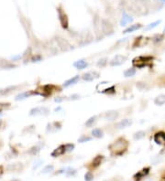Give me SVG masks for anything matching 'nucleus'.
Listing matches in <instances>:
<instances>
[{
  "mask_svg": "<svg viewBox=\"0 0 165 181\" xmlns=\"http://www.w3.org/2000/svg\"><path fill=\"white\" fill-rule=\"evenodd\" d=\"M31 94H33V93H31V92H25V93H22V94H18V95L16 96V100H17V101L23 100V99H25V98H28V97L30 96Z\"/></svg>",
  "mask_w": 165,
  "mask_h": 181,
  "instance_id": "nucleus-26",
  "label": "nucleus"
},
{
  "mask_svg": "<svg viewBox=\"0 0 165 181\" xmlns=\"http://www.w3.org/2000/svg\"><path fill=\"white\" fill-rule=\"evenodd\" d=\"M160 181H165V176H163L162 177H161V179H160Z\"/></svg>",
  "mask_w": 165,
  "mask_h": 181,
  "instance_id": "nucleus-46",
  "label": "nucleus"
},
{
  "mask_svg": "<svg viewBox=\"0 0 165 181\" xmlns=\"http://www.w3.org/2000/svg\"><path fill=\"white\" fill-rule=\"evenodd\" d=\"M56 42H57V45L59 46V48L62 50V51H69L71 49H73V46L70 44V42L65 40V39H62L61 37H57L56 39Z\"/></svg>",
  "mask_w": 165,
  "mask_h": 181,
  "instance_id": "nucleus-3",
  "label": "nucleus"
},
{
  "mask_svg": "<svg viewBox=\"0 0 165 181\" xmlns=\"http://www.w3.org/2000/svg\"><path fill=\"white\" fill-rule=\"evenodd\" d=\"M103 160H104V156H102V155H97V156L94 157V159L92 160V163H91L90 167H91L92 168H94H94H97L99 166H100V165L102 164Z\"/></svg>",
  "mask_w": 165,
  "mask_h": 181,
  "instance_id": "nucleus-13",
  "label": "nucleus"
},
{
  "mask_svg": "<svg viewBox=\"0 0 165 181\" xmlns=\"http://www.w3.org/2000/svg\"><path fill=\"white\" fill-rule=\"evenodd\" d=\"M92 140V137L91 136H88V135H82L79 138H78V142L79 143H86V142H89Z\"/></svg>",
  "mask_w": 165,
  "mask_h": 181,
  "instance_id": "nucleus-30",
  "label": "nucleus"
},
{
  "mask_svg": "<svg viewBox=\"0 0 165 181\" xmlns=\"http://www.w3.org/2000/svg\"><path fill=\"white\" fill-rule=\"evenodd\" d=\"M52 126L54 127L55 131L60 130V129L61 128V122H55V123L52 124Z\"/></svg>",
  "mask_w": 165,
  "mask_h": 181,
  "instance_id": "nucleus-37",
  "label": "nucleus"
},
{
  "mask_svg": "<svg viewBox=\"0 0 165 181\" xmlns=\"http://www.w3.org/2000/svg\"><path fill=\"white\" fill-rule=\"evenodd\" d=\"M65 152H66V151H65L64 144H61V145H59L56 149H54V150L52 151L51 154V156L52 157H58L62 156Z\"/></svg>",
  "mask_w": 165,
  "mask_h": 181,
  "instance_id": "nucleus-16",
  "label": "nucleus"
},
{
  "mask_svg": "<svg viewBox=\"0 0 165 181\" xmlns=\"http://www.w3.org/2000/svg\"><path fill=\"white\" fill-rule=\"evenodd\" d=\"M137 1H139L140 3L141 4H146V3H149V0H137Z\"/></svg>",
  "mask_w": 165,
  "mask_h": 181,
  "instance_id": "nucleus-42",
  "label": "nucleus"
},
{
  "mask_svg": "<svg viewBox=\"0 0 165 181\" xmlns=\"http://www.w3.org/2000/svg\"><path fill=\"white\" fill-rule=\"evenodd\" d=\"M145 135H146V133L144 131H138L133 135V137L135 140H140L143 137H145Z\"/></svg>",
  "mask_w": 165,
  "mask_h": 181,
  "instance_id": "nucleus-28",
  "label": "nucleus"
},
{
  "mask_svg": "<svg viewBox=\"0 0 165 181\" xmlns=\"http://www.w3.org/2000/svg\"><path fill=\"white\" fill-rule=\"evenodd\" d=\"M158 2L160 4H165V0H158Z\"/></svg>",
  "mask_w": 165,
  "mask_h": 181,
  "instance_id": "nucleus-45",
  "label": "nucleus"
},
{
  "mask_svg": "<svg viewBox=\"0 0 165 181\" xmlns=\"http://www.w3.org/2000/svg\"><path fill=\"white\" fill-rule=\"evenodd\" d=\"M40 147L39 146H33L30 148V150L28 151V153L31 154V155H37L39 152H40Z\"/></svg>",
  "mask_w": 165,
  "mask_h": 181,
  "instance_id": "nucleus-34",
  "label": "nucleus"
},
{
  "mask_svg": "<svg viewBox=\"0 0 165 181\" xmlns=\"http://www.w3.org/2000/svg\"><path fill=\"white\" fill-rule=\"evenodd\" d=\"M8 105H9V103H0V113H1L2 110H3L6 106H8Z\"/></svg>",
  "mask_w": 165,
  "mask_h": 181,
  "instance_id": "nucleus-40",
  "label": "nucleus"
},
{
  "mask_svg": "<svg viewBox=\"0 0 165 181\" xmlns=\"http://www.w3.org/2000/svg\"><path fill=\"white\" fill-rule=\"evenodd\" d=\"M132 124H133V121L131 119H128V118H126V119H123L121 121H119L118 123L116 124V127L117 129H124V128H127L128 126H130Z\"/></svg>",
  "mask_w": 165,
  "mask_h": 181,
  "instance_id": "nucleus-11",
  "label": "nucleus"
},
{
  "mask_svg": "<svg viewBox=\"0 0 165 181\" xmlns=\"http://www.w3.org/2000/svg\"><path fill=\"white\" fill-rule=\"evenodd\" d=\"M57 11H58V17H59V20H60L61 27L64 29H67L69 27V21H68L67 15L64 13V11L61 8H59L57 9Z\"/></svg>",
  "mask_w": 165,
  "mask_h": 181,
  "instance_id": "nucleus-4",
  "label": "nucleus"
},
{
  "mask_svg": "<svg viewBox=\"0 0 165 181\" xmlns=\"http://www.w3.org/2000/svg\"><path fill=\"white\" fill-rule=\"evenodd\" d=\"M41 59V57L40 55H38V56H36V57H34V58L32 59V60H33L34 62H40Z\"/></svg>",
  "mask_w": 165,
  "mask_h": 181,
  "instance_id": "nucleus-38",
  "label": "nucleus"
},
{
  "mask_svg": "<svg viewBox=\"0 0 165 181\" xmlns=\"http://www.w3.org/2000/svg\"><path fill=\"white\" fill-rule=\"evenodd\" d=\"M99 77V73L96 72V71H94V72H86V73H84L83 76H82V79L84 81H94V79L98 78Z\"/></svg>",
  "mask_w": 165,
  "mask_h": 181,
  "instance_id": "nucleus-14",
  "label": "nucleus"
},
{
  "mask_svg": "<svg viewBox=\"0 0 165 181\" xmlns=\"http://www.w3.org/2000/svg\"><path fill=\"white\" fill-rule=\"evenodd\" d=\"M101 27H102V31L105 35L107 36H109V35H112L113 34V27L112 25L107 21V20H102V23H101Z\"/></svg>",
  "mask_w": 165,
  "mask_h": 181,
  "instance_id": "nucleus-6",
  "label": "nucleus"
},
{
  "mask_svg": "<svg viewBox=\"0 0 165 181\" xmlns=\"http://www.w3.org/2000/svg\"><path fill=\"white\" fill-rule=\"evenodd\" d=\"M137 88L140 90V91H144V90H147L148 89V84L146 82H143V81H139L137 82L136 84Z\"/></svg>",
  "mask_w": 165,
  "mask_h": 181,
  "instance_id": "nucleus-32",
  "label": "nucleus"
},
{
  "mask_svg": "<svg viewBox=\"0 0 165 181\" xmlns=\"http://www.w3.org/2000/svg\"><path fill=\"white\" fill-rule=\"evenodd\" d=\"M106 181H108V180H106Z\"/></svg>",
  "mask_w": 165,
  "mask_h": 181,
  "instance_id": "nucleus-49",
  "label": "nucleus"
},
{
  "mask_svg": "<svg viewBox=\"0 0 165 181\" xmlns=\"http://www.w3.org/2000/svg\"><path fill=\"white\" fill-rule=\"evenodd\" d=\"M95 122H96V116H92V117H90L88 120H86V122H85L84 125H85L86 127L90 128V127H92V126L95 124Z\"/></svg>",
  "mask_w": 165,
  "mask_h": 181,
  "instance_id": "nucleus-23",
  "label": "nucleus"
},
{
  "mask_svg": "<svg viewBox=\"0 0 165 181\" xmlns=\"http://www.w3.org/2000/svg\"><path fill=\"white\" fill-rule=\"evenodd\" d=\"M163 33H165V27H164V29H163Z\"/></svg>",
  "mask_w": 165,
  "mask_h": 181,
  "instance_id": "nucleus-48",
  "label": "nucleus"
},
{
  "mask_svg": "<svg viewBox=\"0 0 165 181\" xmlns=\"http://www.w3.org/2000/svg\"><path fill=\"white\" fill-rule=\"evenodd\" d=\"M160 23H161V20H157V21H155V22H152V23L149 24V25L145 27V29H146V30H150V29L156 27H157L158 25H160Z\"/></svg>",
  "mask_w": 165,
  "mask_h": 181,
  "instance_id": "nucleus-31",
  "label": "nucleus"
},
{
  "mask_svg": "<svg viewBox=\"0 0 165 181\" xmlns=\"http://www.w3.org/2000/svg\"><path fill=\"white\" fill-rule=\"evenodd\" d=\"M127 59V56H124V55H116L109 62V65L112 66V67H115V66H119V65H122L126 60Z\"/></svg>",
  "mask_w": 165,
  "mask_h": 181,
  "instance_id": "nucleus-5",
  "label": "nucleus"
},
{
  "mask_svg": "<svg viewBox=\"0 0 165 181\" xmlns=\"http://www.w3.org/2000/svg\"><path fill=\"white\" fill-rule=\"evenodd\" d=\"M41 164H42V161H41V160H40V161H39V162L37 163V165H36V166H34V169H35V168H37V167H38L39 166H41Z\"/></svg>",
  "mask_w": 165,
  "mask_h": 181,
  "instance_id": "nucleus-43",
  "label": "nucleus"
},
{
  "mask_svg": "<svg viewBox=\"0 0 165 181\" xmlns=\"http://www.w3.org/2000/svg\"><path fill=\"white\" fill-rule=\"evenodd\" d=\"M132 22H133V17H132L131 16H129L126 11H124L123 14H122V18L120 20V26L125 27L127 24L132 23Z\"/></svg>",
  "mask_w": 165,
  "mask_h": 181,
  "instance_id": "nucleus-12",
  "label": "nucleus"
},
{
  "mask_svg": "<svg viewBox=\"0 0 165 181\" xmlns=\"http://www.w3.org/2000/svg\"><path fill=\"white\" fill-rule=\"evenodd\" d=\"M136 74V69L133 67V68H129L127 70H126L124 71V76L126 78H129V77H133L134 75Z\"/></svg>",
  "mask_w": 165,
  "mask_h": 181,
  "instance_id": "nucleus-22",
  "label": "nucleus"
},
{
  "mask_svg": "<svg viewBox=\"0 0 165 181\" xmlns=\"http://www.w3.org/2000/svg\"><path fill=\"white\" fill-rule=\"evenodd\" d=\"M141 27H142L141 24H134V25H130L128 27H127V28L124 30L123 33H124V34H127V33H132V32L136 31V30L141 28Z\"/></svg>",
  "mask_w": 165,
  "mask_h": 181,
  "instance_id": "nucleus-19",
  "label": "nucleus"
},
{
  "mask_svg": "<svg viewBox=\"0 0 165 181\" xmlns=\"http://www.w3.org/2000/svg\"><path fill=\"white\" fill-rule=\"evenodd\" d=\"M164 40V35L163 34H156L153 38H152V41L154 43H160Z\"/></svg>",
  "mask_w": 165,
  "mask_h": 181,
  "instance_id": "nucleus-29",
  "label": "nucleus"
},
{
  "mask_svg": "<svg viewBox=\"0 0 165 181\" xmlns=\"http://www.w3.org/2000/svg\"><path fill=\"white\" fill-rule=\"evenodd\" d=\"M128 147V141L124 137H118L111 144H109L108 149L112 156L119 157L126 153Z\"/></svg>",
  "mask_w": 165,
  "mask_h": 181,
  "instance_id": "nucleus-1",
  "label": "nucleus"
},
{
  "mask_svg": "<svg viewBox=\"0 0 165 181\" xmlns=\"http://www.w3.org/2000/svg\"><path fill=\"white\" fill-rule=\"evenodd\" d=\"M53 169H54V167H53L52 165H48V166H46V167L42 169V173H43V174H48V173L53 171Z\"/></svg>",
  "mask_w": 165,
  "mask_h": 181,
  "instance_id": "nucleus-33",
  "label": "nucleus"
},
{
  "mask_svg": "<svg viewBox=\"0 0 165 181\" xmlns=\"http://www.w3.org/2000/svg\"><path fill=\"white\" fill-rule=\"evenodd\" d=\"M91 134H92L93 137L97 138V139L102 138V137L104 136V132H103V130L100 129V128H94V129H93L92 132H91Z\"/></svg>",
  "mask_w": 165,
  "mask_h": 181,
  "instance_id": "nucleus-20",
  "label": "nucleus"
},
{
  "mask_svg": "<svg viewBox=\"0 0 165 181\" xmlns=\"http://www.w3.org/2000/svg\"><path fill=\"white\" fill-rule=\"evenodd\" d=\"M88 66V63L86 62V60L82 59H79L77 62H75L74 63V67H75L77 70H84L85 68H87Z\"/></svg>",
  "mask_w": 165,
  "mask_h": 181,
  "instance_id": "nucleus-18",
  "label": "nucleus"
},
{
  "mask_svg": "<svg viewBox=\"0 0 165 181\" xmlns=\"http://www.w3.org/2000/svg\"><path fill=\"white\" fill-rule=\"evenodd\" d=\"M107 62H108V59L107 58H102V59H100L97 62V66L99 68H104L107 64Z\"/></svg>",
  "mask_w": 165,
  "mask_h": 181,
  "instance_id": "nucleus-27",
  "label": "nucleus"
},
{
  "mask_svg": "<svg viewBox=\"0 0 165 181\" xmlns=\"http://www.w3.org/2000/svg\"><path fill=\"white\" fill-rule=\"evenodd\" d=\"M150 167H145V168H143L142 170L139 171L137 174L134 175V179H135V181H140L144 176H146L150 173Z\"/></svg>",
  "mask_w": 165,
  "mask_h": 181,
  "instance_id": "nucleus-15",
  "label": "nucleus"
},
{
  "mask_svg": "<svg viewBox=\"0 0 165 181\" xmlns=\"http://www.w3.org/2000/svg\"><path fill=\"white\" fill-rule=\"evenodd\" d=\"M153 58L150 56L146 57H136L132 59V65L134 66V68H144L147 66H150V64L152 62Z\"/></svg>",
  "mask_w": 165,
  "mask_h": 181,
  "instance_id": "nucleus-2",
  "label": "nucleus"
},
{
  "mask_svg": "<svg viewBox=\"0 0 165 181\" xmlns=\"http://www.w3.org/2000/svg\"><path fill=\"white\" fill-rule=\"evenodd\" d=\"M101 93L104 94H116V88H115L114 85H112V86L105 89L104 91H102Z\"/></svg>",
  "mask_w": 165,
  "mask_h": 181,
  "instance_id": "nucleus-24",
  "label": "nucleus"
},
{
  "mask_svg": "<svg viewBox=\"0 0 165 181\" xmlns=\"http://www.w3.org/2000/svg\"><path fill=\"white\" fill-rule=\"evenodd\" d=\"M64 147H65V151H66V152H72V151L74 149L75 146H74V144H65Z\"/></svg>",
  "mask_w": 165,
  "mask_h": 181,
  "instance_id": "nucleus-35",
  "label": "nucleus"
},
{
  "mask_svg": "<svg viewBox=\"0 0 165 181\" xmlns=\"http://www.w3.org/2000/svg\"><path fill=\"white\" fill-rule=\"evenodd\" d=\"M154 103L158 106H161L165 103V94H160L158 95L155 100H154Z\"/></svg>",
  "mask_w": 165,
  "mask_h": 181,
  "instance_id": "nucleus-21",
  "label": "nucleus"
},
{
  "mask_svg": "<svg viewBox=\"0 0 165 181\" xmlns=\"http://www.w3.org/2000/svg\"><path fill=\"white\" fill-rule=\"evenodd\" d=\"M2 124H3V122H2V120H0V127H1Z\"/></svg>",
  "mask_w": 165,
  "mask_h": 181,
  "instance_id": "nucleus-47",
  "label": "nucleus"
},
{
  "mask_svg": "<svg viewBox=\"0 0 165 181\" xmlns=\"http://www.w3.org/2000/svg\"><path fill=\"white\" fill-rule=\"evenodd\" d=\"M3 171H4L3 167H0V176H1V175L3 174Z\"/></svg>",
  "mask_w": 165,
  "mask_h": 181,
  "instance_id": "nucleus-44",
  "label": "nucleus"
},
{
  "mask_svg": "<svg viewBox=\"0 0 165 181\" xmlns=\"http://www.w3.org/2000/svg\"><path fill=\"white\" fill-rule=\"evenodd\" d=\"M93 179H94V175H93V173L90 172V171L86 172L85 175H84V180H85V181H92Z\"/></svg>",
  "mask_w": 165,
  "mask_h": 181,
  "instance_id": "nucleus-36",
  "label": "nucleus"
},
{
  "mask_svg": "<svg viewBox=\"0 0 165 181\" xmlns=\"http://www.w3.org/2000/svg\"><path fill=\"white\" fill-rule=\"evenodd\" d=\"M118 117H119V113L115 110L108 111V112L105 113V114H104L105 120L108 121V122H114V121H116Z\"/></svg>",
  "mask_w": 165,
  "mask_h": 181,
  "instance_id": "nucleus-8",
  "label": "nucleus"
},
{
  "mask_svg": "<svg viewBox=\"0 0 165 181\" xmlns=\"http://www.w3.org/2000/svg\"><path fill=\"white\" fill-rule=\"evenodd\" d=\"M49 113H50V110L46 107H36L30 110L29 114L30 115H38V114L47 115Z\"/></svg>",
  "mask_w": 165,
  "mask_h": 181,
  "instance_id": "nucleus-10",
  "label": "nucleus"
},
{
  "mask_svg": "<svg viewBox=\"0 0 165 181\" xmlns=\"http://www.w3.org/2000/svg\"><path fill=\"white\" fill-rule=\"evenodd\" d=\"M79 81H80V76H79V75H75V76H74L73 78H71V79L67 80L66 81H64L63 86H64L65 88L70 87V86H72V85L76 84Z\"/></svg>",
  "mask_w": 165,
  "mask_h": 181,
  "instance_id": "nucleus-17",
  "label": "nucleus"
},
{
  "mask_svg": "<svg viewBox=\"0 0 165 181\" xmlns=\"http://www.w3.org/2000/svg\"><path fill=\"white\" fill-rule=\"evenodd\" d=\"M56 87L54 85H51V84H47V85H44L42 88H41V93L40 94V95H42L43 97H49L51 95V94L53 93V91Z\"/></svg>",
  "mask_w": 165,
  "mask_h": 181,
  "instance_id": "nucleus-7",
  "label": "nucleus"
},
{
  "mask_svg": "<svg viewBox=\"0 0 165 181\" xmlns=\"http://www.w3.org/2000/svg\"><path fill=\"white\" fill-rule=\"evenodd\" d=\"M64 100H65L64 97H57V98L54 99V101H55L56 103H61V102H62V101H64Z\"/></svg>",
  "mask_w": 165,
  "mask_h": 181,
  "instance_id": "nucleus-39",
  "label": "nucleus"
},
{
  "mask_svg": "<svg viewBox=\"0 0 165 181\" xmlns=\"http://www.w3.org/2000/svg\"><path fill=\"white\" fill-rule=\"evenodd\" d=\"M79 98H80V95H78V94H74V95L71 96V99H72V100H77V99H79Z\"/></svg>",
  "mask_w": 165,
  "mask_h": 181,
  "instance_id": "nucleus-41",
  "label": "nucleus"
},
{
  "mask_svg": "<svg viewBox=\"0 0 165 181\" xmlns=\"http://www.w3.org/2000/svg\"><path fill=\"white\" fill-rule=\"evenodd\" d=\"M154 142L157 144H160V145H165V133L162 132V131H160V132H157L155 135H154Z\"/></svg>",
  "mask_w": 165,
  "mask_h": 181,
  "instance_id": "nucleus-9",
  "label": "nucleus"
},
{
  "mask_svg": "<svg viewBox=\"0 0 165 181\" xmlns=\"http://www.w3.org/2000/svg\"><path fill=\"white\" fill-rule=\"evenodd\" d=\"M17 88H18V86H10V87L6 88V89H4V90H0V94H2V95L8 94H9V93H11L12 91L16 90Z\"/></svg>",
  "mask_w": 165,
  "mask_h": 181,
  "instance_id": "nucleus-25",
  "label": "nucleus"
}]
</instances>
